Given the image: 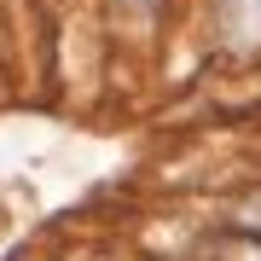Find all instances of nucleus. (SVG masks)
I'll return each mask as SVG.
<instances>
[{"label": "nucleus", "instance_id": "obj_2", "mask_svg": "<svg viewBox=\"0 0 261 261\" xmlns=\"http://www.w3.org/2000/svg\"><path fill=\"white\" fill-rule=\"evenodd\" d=\"M116 6H128V12H157L163 0H116Z\"/></svg>", "mask_w": 261, "mask_h": 261}, {"label": "nucleus", "instance_id": "obj_1", "mask_svg": "<svg viewBox=\"0 0 261 261\" xmlns=\"http://www.w3.org/2000/svg\"><path fill=\"white\" fill-rule=\"evenodd\" d=\"M215 35L232 58H261V0H215Z\"/></svg>", "mask_w": 261, "mask_h": 261}]
</instances>
